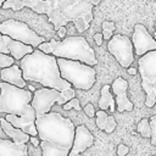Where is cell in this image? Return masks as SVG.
<instances>
[{
  "label": "cell",
  "instance_id": "d6986e66",
  "mask_svg": "<svg viewBox=\"0 0 156 156\" xmlns=\"http://www.w3.org/2000/svg\"><path fill=\"white\" fill-rule=\"evenodd\" d=\"M95 123L96 127L104 132H106L107 134L112 133L115 130V128L117 127V122L115 119V117L108 116L106 111L99 110L98 112H95Z\"/></svg>",
  "mask_w": 156,
  "mask_h": 156
},
{
  "label": "cell",
  "instance_id": "cb8c5ba5",
  "mask_svg": "<svg viewBox=\"0 0 156 156\" xmlns=\"http://www.w3.org/2000/svg\"><path fill=\"white\" fill-rule=\"evenodd\" d=\"M62 108L66 110V111H69L71 108H74V110H77V111H80V110H82L80 104H79V100H78L77 98H73V99H71L69 101H67L66 104H63V105H62Z\"/></svg>",
  "mask_w": 156,
  "mask_h": 156
},
{
  "label": "cell",
  "instance_id": "d6a6232c",
  "mask_svg": "<svg viewBox=\"0 0 156 156\" xmlns=\"http://www.w3.org/2000/svg\"><path fill=\"white\" fill-rule=\"evenodd\" d=\"M100 1H101V0H91V2H93V5H94V6H95V5H98Z\"/></svg>",
  "mask_w": 156,
  "mask_h": 156
},
{
  "label": "cell",
  "instance_id": "ac0fdd59",
  "mask_svg": "<svg viewBox=\"0 0 156 156\" xmlns=\"http://www.w3.org/2000/svg\"><path fill=\"white\" fill-rule=\"evenodd\" d=\"M0 126L2 128V130L5 132V134L7 136L11 138V140L13 143H17V144H27L29 141V135L23 133L21 129H17L15 127H12L5 118H0Z\"/></svg>",
  "mask_w": 156,
  "mask_h": 156
},
{
  "label": "cell",
  "instance_id": "ba28073f",
  "mask_svg": "<svg viewBox=\"0 0 156 156\" xmlns=\"http://www.w3.org/2000/svg\"><path fill=\"white\" fill-rule=\"evenodd\" d=\"M0 33L20 43L30 45L33 49L38 48L39 44L46 41L44 37H40L39 34H37L32 28H29L27 23L17 21V20H6L1 22Z\"/></svg>",
  "mask_w": 156,
  "mask_h": 156
},
{
  "label": "cell",
  "instance_id": "9a60e30c",
  "mask_svg": "<svg viewBox=\"0 0 156 156\" xmlns=\"http://www.w3.org/2000/svg\"><path fill=\"white\" fill-rule=\"evenodd\" d=\"M5 119L15 128L21 129L23 133L30 135V136H37V128L34 124L35 116H27V117H21V116H15V115H6Z\"/></svg>",
  "mask_w": 156,
  "mask_h": 156
},
{
  "label": "cell",
  "instance_id": "6da1fadb",
  "mask_svg": "<svg viewBox=\"0 0 156 156\" xmlns=\"http://www.w3.org/2000/svg\"><path fill=\"white\" fill-rule=\"evenodd\" d=\"M24 7H29L39 15H46L55 30L72 22L78 33H83L94 18L91 0H21L16 2L4 1L1 5V9L13 11Z\"/></svg>",
  "mask_w": 156,
  "mask_h": 156
},
{
  "label": "cell",
  "instance_id": "e0dca14e",
  "mask_svg": "<svg viewBox=\"0 0 156 156\" xmlns=\"http://www.w3.org/2000/svg\"><path fill=\"white\" fill-rule=\"evenodd\" d=\"M0 156H28V146L9 139H0Z\"/></svg>",
  "mask_w": 156,
  "mask_h": 156
},
{
  "label": "cell",
  "instance_id": "5bb4252c",
  "mask_svg": "<svg viewBox=\"0 0 156 156\" xmlns=\"http://www.w3.org/2000/svg\"><path fill=\"white\" fill-rule=\"evenodd\" d=\"M113 91V94L116 95L115 99V104H116V110L118 112H124V111H133L134 105L133 102L128 99L127 96V89H128V82L122 78L118 77L113 80L112 85L110 87Z\"/></svg>",
  "mask_w": 156,
  "mask_h": 156
},
{
  "label": "cell",
  "instance_id": "1f68e13d",
  "mask_svg": "<svg viewBox=\"0 0 156 156\" xmlns=\"http://www.w3.org/2000/svg\"><path fill=\"white\" fill-rule=\"evenodd\" d=\"M127 72H128L130 76H134V74H136L138 69H136L135 67H128V68H127Z\"/></svg>",
  "mask_w": 156,
  "mask_h": 156
},
{
  "label": "cell",
  "instance_id": "44dd1931",
  "mask_svg": "<svg viewBox=\"0 0 156 156\" xmlns=\"http://www.w3.org/2000/svg\"><path fill=\"white\" fill-rule=\"evenodd\" d=\"M101 27H102V33H101L102 39H106V40L111 39V37L113 35V30L116 29L115 22H112V21H104Z\"/></svg>",
  "mask_w": 156,
  "mask_h": 156
},
{
  "label": "cell",
  "instance_id": "5b68a950",
  "mask_svg": "<svg viewBox=\"0 0 156 156\" xmlns=\"http://www.w3.org/2000/svg\"><path fill=\"white\" fill-rule=\"evenodd\" d=\"M32 95V91L27 89L0 82V112L21 117L35 116L34 108L29 104Z\"/></svg>",
  "mask_w": 156,
  "mask_h": 156
},
{
  "label": "cell",
  "instance_id": "f1b7e54d",
  "mask_svg": "<svg viewBox=\"0 0 156 156\" xmlns=\"http://www.w3.org/2000/svg\"><path fill=\"white\" fill-rule=\"evenodd\" d=\"M66 30H67V29H66V26H62V27H60L56 32H57L58 37H60L61 39H63V38H65V35H66Z\"/></svg>",
  "mask_w": 156,
  "mask_h": 156
},
{
  "label": "cell",
  "instance_id": "7c38bea8",
  "mask_svg": "<svg viewBox=\"0 0 156 156\" xmlns=\"http://www.w3.org/2000/svg\"><path fill=\"white\" fill-rule=\"evenodd\" d=\"M33 50L30 45H26L0 33V54H6L15 60H21L23 56L33 52Z\"/></svg>",
  "mask_w": 156,
  "mask_h": 156
},
{
  "label": "cell",
  "instance_id": "9c48e42d",
  "mask_svg": "<svg viewBox=\"0 0 156 156\" xmlns=\"http://www.w3.org/2000/svg\"><path fill=\"white\" fill-rule=\"evenodd\" d=\"M107 50L113 55V57L123 68L132 66L134 61V50L128 37L123 34H113L111 39H108Z\"/></svg>",
  "mask_w": 156,
  "mask_h": 156
},
{
  "label": "cell",
  "instance_id": "d4e9b609",
  "mask_svg": "<svg viewBox=\"0 0 156 156\" xmlns=\"http://www.w3.org/2000/svg\"><path fill=\"white\" fill-rule=\"evenodd\" d=\"M150 140L152 145H156V116L150 117Z\"/></svg>",
  "mask_w": 156,
  "mask_h": 156
},
{
  "label": "cell",
  "instance_id": "4fadbf2b",
  "mask_svg": "<svg viewBox=\"0 0 156 156\" xmlns=\"http://www.w3.org/2000/svg\"><path fill=\"white\" fill-rule=\"evenodd\" d=\"M93 144H94V136L91 132L85 126H78L74 128L73 143L68 152V156H79Z\"/></svg>",
  "mask_w": 156,
  "mask_h": 156
},
{
  "label": "cell",
  "instance_id": "603a6c76",
  "mask_svg": "<svg viewBox=\"0 0 156 156\" xmlns=\"http://www.w3.org/2000/svg\"><path fill=\"white\" fill-rule=\"evenodd\" d=\"M73 98H76V90L73 88H69V89H67V90H65V91L61 93V98H60L58 105L62 106L63 104H66L67 101H69Z\"/></svg>",
  "mask_w": 156,
  "mask_h": 156
},
{
  "label": "cell",
  "instance_id": "d590c367",
  "mask_svg": "<svg viewBox=\"0 0 156 156\" xmlns=\"http://www.w3.org/2000/svg\"><path fill=\"white\" fill-rule=\"evenodd\" d=\"M154 156H155V155H154Z\"/></svg>",
  "mask_w": 156,
  "mask_h": 156
},
{
  "label": "cell",
  "instance_id": "4316f807",
  "mask_svg": "<svg viewBox=\"0 0 156 156\" xmlns=\"http://www.w3.org/2000/svg\"><path fill=\"white\" fill-rule=\"evenodd\" d=\"M83 110H84V112H85V115L88 117H94L95 116V108H94V106L91 104H87L83 107Z\"/></svg>",
  "mask_w": 156,
  "mask_h": 156
},
{
  "label": "cell",
  "instance_id": "4dcf8cb0",
  "mask_svg": "<svg viewBox=\"0 0 156 156\" xmlns=\"http://www.w3.org/2000/svg\"><path fill=\"white\" fill-rule=\"evenodd\" d=\"M29 141L34 145V146H39V139L37 136H30L29 135Z\"/></svg>",
  "mask_w": 156,
  "mask_h": 156
},
{
  "label": "cell",
  "instance_id": "277c9868",
  "mask_svg": "<svg viewBox=\"0 0 156 156\" xmlns=\"http://www.w3.org/2000/svg\"><path fill=\"white\" fill-rule=\"evenodd\" d=\"M37 49L55 57L79 61L88 66L98 65V58L95 56L94 49L82 35H72L68 38H63L62 40L51 39L50 41L39 44Z\"/></svg>",
  "mask_w": 156,
  "mask_h": 156
},
{
  "label": "cell",
  "instance_id": "7402d4cb",
  "mask_svg": "<svg viewBox=\"0 0 156 156\" xmlns=\"http://www.w3.org/2000/svg\"><path fill=\"white\" fill-rule=\"evenodd\" d=\"M136 130L141 134V136L144 138H150V123L147 118H143L136 127Z\"/></svg>",
  "mask_w": 156,
  "mask_h": 156
},
{
  "label": "cell",
  "instance_id": "836d02e7",
  "mask_svg": "<svg viewBox=\"0 0 156 156\" xmlns=\"http://www.w3.org/2000/svg\"><path fill=\"white\" fill-rule=\"evenodd\" d=\"M5 1H10V2H16V1H21V0H5Z\"/></svg>",
  "mask_w": 156,
  "mask_h": 156
},
{
  "label": "cell",
  "instance_id": "30bf717a",
  "mask_svg": "<svg viewBox=\"0 0 156 156\" xmlns=\"http://www.w3.org/2000/svg\"><path fill=\"white\" fill-rule=\"evenodd\" d=\"M61 98V93L52 88H41L34 90L30 100V106L34 108L35 116L45 115L50 112L51 107L55 104H58Z\"/></svg>",
  "mask_w": 156,
  "mask_h": 156
},
{
  "label": "cell",
  "instance_id": "f546056e",
  "mask_svg": "<svg viewBox=\"0 0 156 156\" xmlns=\"http://www.w3.org/2000/svg\"><path fill=\"white\" fill-rule=\"evenodd\" d=\"M94 40H95L96 45L100 46V45L102 44V35H101V33H96V34L94 35Z\"/></svg>",
  "mask_w": 156,
  "mask_h": 156
},
{
  "label": "cell",
  "instance_id": "8fae6325",
  "mask_svg": "<svg viewBox=\"0 0 156 156\" xmlns=\"http://www.w3.org/2000/svg\"><path fill=\"white\" fill-rule=\"evenodd\" d=\"M130 41L133 45V50L138 56H141L149 51L156 50V41L144 24L138 23L134 26V32Z\"/></svg>",
  "mask_w": 156,
  "mask_h": 156
},
{
  "label": "cell",
  "instance_id": "e575fe53",
  "mask_svg": "<svg viewBox=\"0 0 156 156\" xmlns=\"http://www.w3.org/2000/svg\"><path fill=\"white\" fill-rule=\"evenodd\" d=\"M5 0H0V9H1V5H2V2H4Z\"/></svg>",
  "mask_w": 156,
  "mask_h": 156
},
{
  "label": "cell",
  "instance_id": "ffe728a7",
  "mask_svg": "<svg viewBox=\"0 0 156 156\" xmlns=\"http://www.w3.org/2000/svg\"><path fill=\"white\" fill-rule=\"evenodd\" d=\"M110 85H104L100 91V99H99V107L102 111L108 110L110 112L116 111V104H115V98L112 96V93L110 90Z\"/></svg>",
  "mask_w": 156,
  "mask_h": 156
},
{
  "label": "cell",
  "instance_id": "8992f818",
  "mask_svg": "<svg viewBox=\"0 0 156 156\" xmlns=\"http://www.w3.org/2000/svg\"><path fill=\"white\" fill-rule=\"evenodd\" d=\"M60 76L71 85L78 89L89 90L93 88L96 80V71L93 66H88L79 61L56 58Z\"/></svg>",
  "mask_w": 156,
  "mask_h": 156
},
{
  "label": "cell",
  "instance_id": "3957f363",
  "mask_svg": "<svg viewBox=\"0 0 156 156\" xmlns=\"http://www.w3.org/2000/svg\"><path fill=\"white\" fill-rule=\"evenodd\" d=\"M55 56L44 54L35 49L33 52L20 60L22 78L26 82H35L44 88H52L60 93L72 88V85L61 78Z\"/></svg>",
  "mask_w": 156,
  "mask_h": 156
},
{
  "label": "cell",
  "instance_id": "52a82bcc",
  "mask_svg": "<svg viewBox=\"0 0 156 156\" xmlns=\"http://www.w3.org/2000/svg\"><path fill=\"white\" fill-rule=\"evenodd\" d=\"M136 69L141 77V87L146 93L145 105L154 107L156 102V50L141 55Z\"/></svg>",
  "mask_w": 156,
  "mask_h": 156
},
{
  "label": "cell",
  "instance_id": "83f0119b",
  "mask_svg": "<svg viewBox=\"0 0 156 156\" xmlns=\"http://www.w3.org/2000/svg\"><path fill=\"white\" fill-rule=\"evenodd\" d=\"M128 151H129V149H128V146H126L124 144H119V145L117 146V155H118V156H126V155L128 154Z\"/></svg>",
  "mask_w": 156,
  "mask_h": 156
},
{
  "label": "cell",
  "instance_id": "2e32d148",
  "mask_svg": "<svg viewBox=\"0 0 156 156\" xmlns=\"http://www.w3.org/2000/svg\"><path fill=\"white\" fill-rule=\"evenodd\" d=\"M0 79L5 83H9L11 85H15L17 88H26L27 82L22 78V71L20 66L12 65L6 68H1L0 71Z\"/></svg>",
  "mask_w": 156,
  "mask_h": 156
},
{
  "label": "cell",
  "instance_id": "7a4b0ae2",
  "mask_svg": "<svg viewBox=\"0 0 156 156\" xmlns=\"http://www.w3.org/2000/svg\"><path fill=\"white\" fill-rule=\"evenodd\" d=\"M37 133L40 139L39 146L43 156H68L72 147L74 128L73 122L58 112H48L35 116Z\"/></svg>",
  "mask_w": 156,
  "mask_h": 156
},
{
  "label": "cell",
  "instance_id": "484cf974",
  "mask_svg": "<svg viewBox=\"0 0 156 156\" xmlns=\"http://www.w3.org/2000/svg\"><path fill=\"white\" fill-rule=\"evenodd\" d=\"M15 62V58L10 55H6V54H0V67L1 68H6V67H10L12 66Z\"/></svg>",
  "mask_w": 156,
  "mask_h": 156
}]
</instances>
